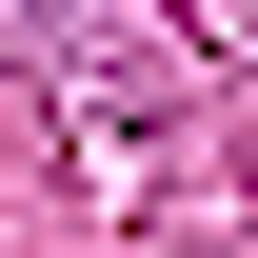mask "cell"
<instances>
[{
    "instance_id": "cell-1",
    "label": "cell",
    "mask_w": 258,
    "mask_h": 258,
    "mask_svg": "<svg viewBox=\"0 0 258 258\" xmlns=\"http://www.w3.org/2000/svg\"><path fill=\"white\" fill-rule=\"evenodd\" d=\"M238 159H258V139H238Z\"/></svg>"
}]
</instances>
